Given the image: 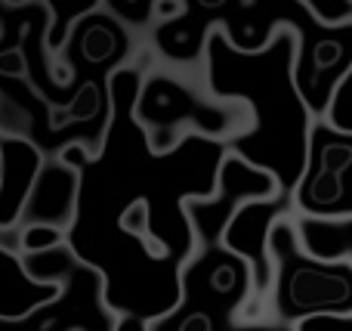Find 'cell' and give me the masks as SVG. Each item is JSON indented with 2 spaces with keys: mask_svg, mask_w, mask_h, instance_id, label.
Segmentation results:
<instances>
[{
  "mask_svg": "<svg viewBox=\"0 0 352 331\" xmlns=\"http://www.w3.org/2000/svg\"><path fill=\"white\" fill-rule=\"evenodd\" d=\"M0 37H3V31H0Z\"/></svg>",
  "mask_w": 352,
  "mask_h": 331,
  "instance_id": "cell-16",
  "label": "cell"
},
{
  "mask_svg": "<svg viewBox=\"0 0 352 331\" xmlns=\"http://www.w3.org/2000/svg\"><path fill=\"white\" fill-rule=\"evenodd\" d=\"M62 282L34 279L22 254L0 245V322H25L28 316L62 301Z\"/></svg>",
  "mask_w": 352,
  "mask_h": 331,
  "instance_id": "cell-8",
  "label": "cell"
},
{
  "mask_svg": "<svg viewBox=\"0 0 352 331\" xmlns=\"http://www.w3.org/2000/svg\"><path fill=\"white\" fill-rule=\"evenodd\" d=\"M322 121H328L331 127L340 130V134H352V68L346 72V78L340 81V87L334 90L331 105Z\"/></svg>",
  "mask_w": 352,
  "mask_h": 331,
  "instance_id": "cell-11",
  "label": "cell"
},
{
  "mask_svg": "<svg viewBox=\"0 0 352 331\" xmlns=\"http://www.w3.org/2000/svg\"><path fill=\"white\" fill-rule=\"evenodd\" d=\"M62 245H65V233L56 226H43V223H25V226H19V251H22V257L56 251Z\"/></svg>",
  "mask_w": 352,
  "mask_h": 331,
  "instance_id": "cell-9",
  "label": "cell"
},
{
  "mask_svg": "<svg viewBox=\"0 0 352 331\" xmlns=\"http://www.w3.org/2000/svg\"><path fill=\"white\" fill-rule=\"evenodd\" d=\"M272 285L263 301V319L297 325L309 316L352 313V260H322L300 242L294 217L285 214L269 233Z\"/></svg>",
  "mask_w": 352,
  "mask_h": 331,
  "instance_id": "cell-3",
  "label": "cell"
},
{
  "mask_svg": "<svg viewBox=\"0 0 352 331\" xmlns=\"http://www.w3.org/2000/svg\"><path fill=\"white\" fill-rule=\"evenodd\" d=\"M306 16L324 28H346L352 25V0H300Z\"/></svg>",
  "mask_w": 352,
  "mask_h": 331,
  "instance_id": "cell-10",
  "label": "cell"
},
{
  "mask_svg": "<svg viewBox=\"0 0 352 331\" xmlns=\"http://www.w3.org/2000/svg\"><path fill=\"white\" fill-rule=\"evenodd\" d=\"M109 331H148V319L136 313H111Z\"/></svg>",
  "mask_w": 352,
  "mask_h": 331,
  "instance_id": "cell-13",
  "label": "cell"
},
{
  "mask_svg": "<svg viewBox=\"0 0 352 331\" xmlns=\"http://www.w3.org/2000/svg\"><path fill=\"white\" fill-rule=\"evenodd\" d=\"M41 164L43 152L28 136L0 134V233L19 229Z\"/></svg>",
  "mask_w": 352,
  "mask_h": 331,
  "instance_id": "cell-6",
  "label": "cell"
},
{
  "mask_svg": "<svg viewBox=\"0 0 352 331\" xmlns=\"http://www.w3.org/2000/svg\"><path fill=\"white\" fill-rule=\"evenodd\" d=\"M294 331H352V313L343 316H309V319H300L297 325H291Z\"/></svg>",
  "mask_w": 352,
  "mask_h": 331,
  "instance_id": "cell-12",
  "label": "cell"
},
{
  "mask_svg": "<svg viewBox=\"0 0 352 331\" xmlns=\"http://www.w3.org/2000/svg\"><path fill=\"white\" fill-rule=\"evenodd\" d=\"M78 192L80 173L74 167L62 164L59 158H43L19 226L43 223V226H56L62 233H68L74 223V214H78Z\"/></svg>",
  "mask_w": 352,
  "mask_h": 331,
  "instance_id": "cell-7",
  "label": "cell"
},
{
  "mask_svg": "<svg viewBox=\"0 0 352 331\" xmlns=\"http://www.w3.org/2000/svg\"><path fill=\"white\" fill-rule=\"evenodd\" d=\"M68 331H87V328H68Z\"/></svg>",
  "mask_w": 352,
  "mask_h": 331,
  "instance_id": "cell-15",
  "label": "cell"
},
{
  "mask_svg": "<svg viewBox=\"0 0 352 331\" xmlns=\"http://www.w3.org/2000/svg\"><path fill=\"white\" fill-rule=\"evenodd\" d=\"M352 186V134H340L316 118L309 130V155L300 183L291 192V214L309 220H340Z\"/></svg>",
  "mask_w": 352,
  "mask_h": 331,
  "instance_id": "cell-4",
  "label": "cell"
},
{
  "mask_svg": "<svg viewBox=\"0 0 352 331\" xmlns=\"http://www.w3.org/2000/svg\"><path fill=\"white\" fill-rule=\"evenodd\" d=\"M340 220H352V186H349V192H346V202H343V214H340Z\"/></svg>",
  "mask_w": 352,
  "mask_h": 331,
  "instance_id": "cell-14",
  "label": "cell"
},
{
  "mask_svg": "<svg viewBox=\"0 0 352 331\" xmlns=\"http://www.w3.org/2000/svg\"><path fill=\"white\" fill-rule=\"evenodd\" d=\"M294 19L291 25L275 31L272 41L256 53L235 50L219 28L207 31L201 53V78L207 93L241 103L250 118V127L226 142V152L266 171L285 195H291L303 177L309 130L316 121L294 84Z\"/></svg>",
  "mask_w": 352,
  "mask_h": 331,
  "instance_id": "cell-1",
  "label": "cell"
},
{
  "mask_svg": "<svg viewBox=\"0 0 352 331\" xmlns=\"http://www.w3.org/2000/svg\"><path fill=\"white\" fill-rule=\"evenodd\" d=\"M133 121L140 124L155 155L170 152L186 136L229 142L250 127L248 109L241 103L210 96L204 78L198 84H188L164 68L142 74L133 99Z\"/></svg>",
  "mask_w": 352,
  "mask_h": 331,
  "instance_id": "cell-2",
  "label": "cell"
},
{
  "mask_svg": "<svg viewBox=\"0 0 352 331\" xmlns=\"http://www.w3.org/2000/svg\"><path fill=\"white\" fill-rule=\"evenodd\" d=\"M272 195H278V186H275V180L266 171L248 164L238 155L226 152L219 158L210 195L192 198V202L182 204L195 235V245H217L226 223L235 217L238 208H244L248 202H266Z\"/></svg>",
  "mask_w": 352,
  "mask_h": 331,
  "instance_id": "cell-5",
  "label": "cell"
}]
</instances>
